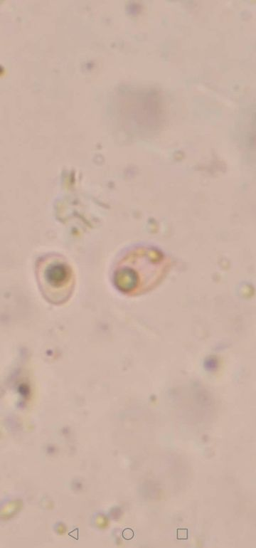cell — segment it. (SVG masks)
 I'll return each mask as SVG.
<instances>
[{
  "label": "cell",
  "instance_id": "obj_4",
  "mask_svg": "<svg viewBox=\"0 0 256 548\" xmlns=\"http://www.w3.org/2000/svg\"><path fill=\"white\" fill-rule=\"evenodd\" d=\"M122 537L125 539H127V540L128 539H131L134 537V532H133V530L131 529H125L122 532Z\"/></svg>",
  "mask_w": 256,
  "mask_h": 548
},
{
  "label": "cell",
  "instance_id": "obj_2",
  "mask_svg": "<svg viewBox=\"0 0 256 548\" xmlns=\"http://www.w3.org/2000/svg\"><path fill=\"white\" fill-rule=\"evenodd\" d=\"M36 275L43 297L52 305H63L72 296L75 274L68 262L58 255H46L38 260Z\"/></svg>",
  "mask_w": 256,
  "mask_h": 548
},
{
  "label": "cell",
  "instance_id": "obj_3",
  "mask_svg": "<svg viewBox=\"0 0 256 548\" xmlns=\"http://www.w3.org/2000/svg\"><path fill=\"white\" fill-rule=\"evenodd\" d=\"M177 539L184 540L188 539V529L180 528L177 529Z\"/></svg>",
  "mask_w": 256,
  "mask_h": 548
},
{
  "label": "cell",
  "instance_id": "obj_1",
  "mask_svg": "<svg viewBox=\"0 0 256 548\" xmlns=\"http://www.w3.org/2000/svg\"><path fill=\"white\" fill-rule=\"evenodd\" d=\"M168 269V260L160 251L139 247L129 251L118 262L114 271L113 282L123 294L139 295L157 286Z\"/></svg>",
  "mask_w": 256,
  "mask_h": 548
}]
</instances>
